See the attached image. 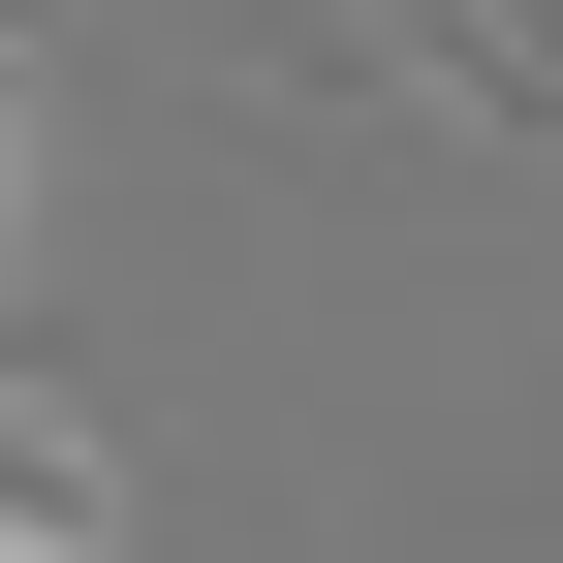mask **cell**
<instances>
[{"mask_svg": "<svg viewBox=\"0 0 563 563\" xmlns=\"http://www.w3.org/2000/svg\"><path fill=\"white\" fill-rule=\"evenodd\" d=\"M0 563H125V470L63 439V407H0Z\"/></svg>", "mask_w": 563, "mask_h": 563, "instance_id": "obj_1", "label": "cell"}, {"mask_svg": "<svg viewBox=\"0 0 563 563\" xmlns=\"http://www.w3.org/2000/svg\"><path fill=\"white\" fill-rule=\"evenodd\" d=\"M344 32H470V0H344Z\"/></svg>", "mask_w": 563, "mask_h": 563, "instance_id": "obj_2", "label": "cell"}, {"mask_svg": "<svg viewBox=\"0 0 563 563\" xmlns=\"http://www.w3.org/2000/svg\"><path fill=\"white\" fill-rule=\"evenodd\" d=\"M0 63H32V0H0Z\"/></svg>", "mask_w": 563, "mask_h": 563, "instance_id": "obj_3", "label": "cell"}]
</instances>
